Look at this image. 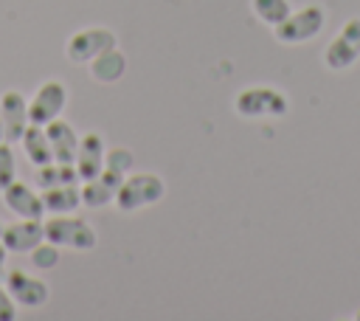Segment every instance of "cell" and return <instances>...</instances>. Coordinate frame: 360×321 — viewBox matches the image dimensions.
<instances>
[{
	"mask_svg": "<svg viewBox=\"0 0 360 321\" xmlns=\"http://www.w3.org/2000/svg\"><path fill=\"white\" fill-rule=\"evenodd\" d=\"M163 194H166V183H163L160 175H155V172H129L121 180L112 206L121 214H135L141 208H149V206L160 203Z\"/></svg>",
	"mask_w": 360,
	"mask_h": 321,
	"instance_id": "1",
	"label": "cell"
},
{
	"mask_svg": "<svg viewBox=\"0 0 360 321\" xmlns=\"http://www.w3.org/2000/svg\"><path fill=\"white\" fill-rule=\"evenodd\" d=\"M45 225V239L59 245V248H70V251H93L98 237L96 228L76 214H53L48 220H42Z\"/></svg>",
	"mask_w": 360,
	"mask_h": 321,
	"instance_id": "2",
	"label": "cell"
},
{
	"mask_svg": "<svg viewBox=\"0 0 360 321\" xmlns=\"http://www.w3.org/2000/svg\"><path fill=\"white\" fill-rule=\"evenodd\" d=\"M326 25V11L315 3L309 6H301V8H292L276 28H273V37L281 42V45H301V42H309L315 39Z\"/></svg>",
	"mask_w": 360,
	"mask_h": 321,
	"instance_id": "3",
	"label": "cell"
},
{
	"mask_svg": "<svg viewBox=\"0 0 360 321\" xmlns=\"http://www.w3.org/2000/svg\"><path fill=\"white\" fill-rule=\"evenodd\" d=\"M233 110L242 118H281L290 110V99L276 87L256 84V87H245L236 93Z\"/></svg>",
	"mask_w": 360,
	"mask_h": 321,
	"instance_id": "4",
	"label": "cell"
},
{
	"mask_svg": "<svg viewBox=\"0 0 360 321\" xmlns=\"http://www.w3.org/2000/svg\"><path fill=\"white\" fill-rule=\"evenodd\" d=\"M68 99H70V93H68L65 82H59V79H45V82L34 90V96L28 99V124L45 127L48 121L59 118L62 110H65V104H68Z\"/></svg>",
	"mask_w": 360,
	"mask_h": 321,
	"instance_id": "5",
	"label": "cell"
},
{
	"mask_svg": "<svg viewBox=\"0 0 360 321\" xmlns=\"http://www.w3.org/2000/svg\"><path fill=\"white\" fill-rule=\"evenodd\" d=\"M360 59V17H349L332 42L323 48V65L329 70H346Z\"/></svg>",
	"mask_w": 360,
	"mask_h": 321,
	"instance_id": "6",
	"label": "cell"
},
{
	"mask_svg": "<svg viewBox=\"0 0 360 321\" xmlns=\"http://www.w3.org/2000/svg\"><path fill=\"white\" fill-rule=\"evenodd\" d=\"M115 45V34L104 25H87V28H79L70 34L68 45H65V54L70 62L76 65H87L90 59H96L101 51L112 48Z\"/></svg>",
	"mask_w": 360,
	"mask_h": 321,
	"instance_id": "7",
	"label": "cell"
},
{
	"mask_svg": "<svg viewBox=\"0 0 360 321\" xmlns=\"http://www.w3.org/2000/svg\"><path fill=\"white\" fill-rule=\"evenodd\" d=\"M6 290L11 293V298L17 301V307H28L37 310L51 298V290L42 279L25 273V270H6Z\"/></svg>",
	"mask_w": 360,
	"mask_h": 321,
	"instance_id": "8",
	"label": "cell"
},
{
	"mask_svg": "<svg viewBox=\"0 0 360 321\" xmlns=\"http://www.w3.org/2000/svg\"><path fill=\"white\" fill-rule=\"evenodd\" d=\"M6 208L14 217H28V220H42L45 217V206H42V194L39 189L22 183V180H11L3 191H0Z\"/></svg>",
	"mask_w": 360,
	"mask_h": 321,
	"instance_id": "9",
	"label": "cell"
},
{
	"mask_svg": "<svg viewBox=\"0 0 360 321\" xmlns=\"http://www.w3.org/2000/svg\"><path fill=\"white\" fill-rule=\"evenodd\" d=\"M0 118H3V141L20 144L28 127V99L20 90H6L0 96Z\"/></svg>",
	"mask_w": 360,
	"mask_h": 321,
	"instance_id": "10",
	"label": "cell"
},
{
	"mask_svg": "<svg viewBox=\"0 0 360 321\" xmlns=\"http://www.w3.org/2000/svg\"><path fill=\"white\" fill-rule=\"evenodd\" d=\"M42 239H45L42 220H28V217H17L14 222L3 225V234H0V242L6 245L8 253H28Z\"/></svg>",
	"mask_w": 360,
	"mask_h": 321,
	"instance_id": "11",
	"label": "cell"
},
{
	"mask_svg": "<svg viewBox=\"0 0 360 321\" xmlns=\"http://www.w3.org/2000/svg\"><path fill=\"white\" fill-rule=\"evenodd\" d=\"M124 177H127V175H121V172L104 166L96 177L79 183L82 206H87V208H104V206H110V203L115 200V191H118V186H121Z\"/></svg>",
	"mask_w": 360,
	"mask_h": 321,
	"instance_id": "12",
	"label": "cell"
},
{
	"mask_svg": "<svg viewBox=\"0 0 360 321\" xmlns=\"http://www.w3.org/2000/svg\"><path fill=\"white\" fill-rule=\"evenodd\" d=\"M104 155H107V144L98 132H84L79 135V146H76V158L73 166L79 172V180H90L104 169Z\"/></svg>",
	"mask_w": 360,
	"mask_h": 321,
	"instance_id": "13",
	"label": "cell"
},
{
	"mask_svg": "<svg viewBox=\"0 0 360 321\" xmlns=\"http://www.w3.org/2000/svg\"><path fill=\"white\" fill-rule=\"evenodd\" d=\"M45 135H48V141H51L53 160H59V163H73L76 146H79V132L73 130V124L65 121V118H53V121L45 124Z\"/></svg>",
	"mask_w": 360,
	"mask_h": 321,
	"instance_id": "14",
	"label": "cell"
},
{
	"mask_svg": "<svg viewBox=\"0 0 360 321\" xmlns=\"http://www.w3.org/2000/svg\"><path fill=\"white\" fill-rule=\"evenodd\" d=\"M87 70H90V76H93L96 82L112 84V82H118V79L127 73V56L112 45V48L101 51L96 59H90V62H87Z\"/></svg>",
	"mask_w": 360,
	"mask_h": 321,
	"instance_id": "15",
	"label": "cell"
},
{
	"mask_svg": "<svg viewBox=\"0 0 360 321\" xmlns=\"http://www.w3.org/2000/svg\"><path fill=\"white\" fill-rule=\"evenodd\" d=\"M39 194H42L45 214H73V211L82 206V191H79V183L39 189Z\"/></svg>",
	"mask_w": 360,
	"mask_h": 321,
	"instance_id": "16",
	"label": "cell"
},
{
	"mask_svg": "<svg viewBox=\"0 0 360 321\" xmlns=\"http://www.w3.org/2000/svg\"><path fill=\"white\" fill-rule=\"evenodd\" d=\"M20 144H22V152H25V158H28V163L34 169L53 160L51 141L45 135V127H39V124H28L25 132H22V138H20Z\"/></svg>",
	"mask_w": 360,
	"mask_h": 321,
	"instance_id": "17",
	"label": "cell"
},
{
	"mask_svg": "<svg viewBox=\"0 0 360 321\" xmlns=\"http://www.w3.org/2000/svg\"><path fill=\"white\" fill-rule=\"evenodd\" d=\"M34 180H37V189H51V186L82 183V180H79L76 166H73V163H59V160H51V163H45V166H37Z\"/></svg>",
	"mask_w": 360,
	"mask_h": 321,
	"instance_id": "18",
	"label": "cell"
},
{
	"mask_svg": "<svg viewBox=\"0 0 360 321\" xmlns=\"http://www.w3.org/2000/svg\"><path fill=\"white\" fill-rule=\"evenodd\" d=\"M250 11L256 14V20L276 28L292 11V6H290V0H250Z\"/></svg>",
	"mask_w": 360,
	"mask_h": 321,
	"instance_id": "19",
	"label": "cell"
},
{
	"mask_svg": "<svg viewBox=\"0 0 360 321\" xmlns=\"http://www.w3.org/2000/svg\"><path fill=\"white\" fill-rule=\"evenodd\" d=\"M59 245H53V242H48V239H42L37 248H31L28 251V256H31V265L37 268V270H51V268H56L59 265Z\"/></svg>",
	"mask_w": 360,
	"mask_h": 321,
	"instance_id": "20",
	"label": "cell"
},
{
	"mask_svg": "<svg viewBox=\"0 0 360 321\" xmlns=\"http://www.w3.org/2000/svg\"><path fill=\"white\" fill-rule=\"evenodd\" d=\"M17 180V158H14V149L8 141H0V191Z\"/></svg>",
	"mask_w": 360,
	"mask_h": 321,
	"instance_id": "21",
	"label": "cell"
},
{
	"mask_svg": "<svg viewBox=\"0 0 360 321\" xmlns=\"http://www.w3.org/2000/svg\"><path fill=\"white\" fill-rule=\"evenodd\" d=\"M104 166H110V169H115V172H121V175H129L132 166H135V158H132V152H129L127 146H112V149H107V155H104Z\"/></svg>",
	"mask_w": 360,
	"mask_h": 321,
	"instance_id": "22",
	"label": "cell"
},
{
	"mask_svg": "<svg viewBox=\"0 0 360 321\" xmlns=\"http://www.w3.org/2000/svg\"><path fill=\"white\" fill-rule=\"evenodd\" d=\"M20 315L17 301L11 298V293L6 290V284H0V321H14Z\"/></svg>",
	"mask_w": 360,
	"mask_h": 321,
	"instance_id": "23",
	"label": "cell"
},
{
	"mask_svg": "<svg viewBox=\"0 0 360 321\" xmlns=\"http://www.w3.org/2000/svg\"><path fill=\"white\" fill-rule=\"evenodd\" d=\"M6 262H8V251H6V245L0 242V279L6 276Z\"/></svg>",
	"mask_w": 360,
	"mask_h": 321,
	"instance_id": "24",
	"label": "cell"
},
{
	"mask_svg": "<svg viewBox=\"0 0 360 321\" xmlns=\"http://www.w3.org/2000/svg\"><path fill=\"white\" fill-rule=\"evenodd\" d=\"M0 141H3V118H0Z\"/></svg>",
	"mask_w": 360,
	"mask_h": 321,
	"instance_id": "25",
	"label": "cell"
},
{
	"mask_svg": "<svg viewBox=\"0 0 360 321\" xmlns=\"http://www.w3.org/2000/svg\"><path fill=\"white\" fill-rule=\"evenodd\" d=\"M0 234H3V222H0Z\"/></svg>",
	"mask_w": 360,
	"mask_h": 321,
	"instance_id": "26",
	"label": "cell"
}]
</instances>
